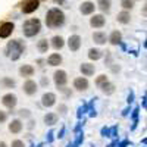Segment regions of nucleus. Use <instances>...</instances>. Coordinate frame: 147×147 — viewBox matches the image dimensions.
Listing matches in <instances>:
<instances>
[{
	"mask_svg": "<svg viewBox=\"0 0 147 147\" xmlns=\"http://www.w3.org/2000/svg\"><path fill=\"white\" fill-rule=\"evenodd\" d=\"M65 24V13L60 9L53 7L46 15V25L49 28H59Z\"/></svg>",
	"mask_w": 147,
	"mask_h": 147,
	"instance_id": "f257e3e1",
	"label": "nucleus"
},
{
	"mask_svg": "<svg viewBox=\"0 0 147 147\" xmlns=\"http://www.w3.org/2000/svg\"><path fill=\"white\" fill-rule=\"evenodd\" d=\"M40 30H41V22L35 18L28 19L22 27V31H24V35L25 37H34L40 32Z\"/></svg>",
	"mask_w": 147,
	"mask_h": 147,
	"instance_id": "f03ea898",
	"label": "nucleus"
},
{
	"mask_svg": "<svg viewBox=\"0 0 147 147\" xmlns=\"http://www.w3.org/2000/svg\"><path fill=\"white\" fill-rule=\"evenodd\" d=\"M24 52V46L19 40H12L9 44H7V55L12 60H16L19 59V56L22 55Z\"/></svg>",
	"mask_w": 147,
	"mask_h": 147,
	"instance_id": "7ed1b4c3",
	"label": "nucleus"
},
{
	"mask_svg": "<svg viewBox=\"0 0 147 147\" xmlns=\"http://www.w3.org/2000/svg\"><path fill=\"white\" fill-rule=\"evenodd\" d=\"M53 80H55V84L57 85V87H63V85L68 82V75H66V72H65V71L59 69V71L55 72Z\"/></svg>",
	"mask_w": 147,
	"mask_h": 147,
	"instance_id": "20e7f679",
	"label": "nucleus"
},
{
	"mask_svg": "<svg viewBox=\"0 0 147 147\" xmlns=\"http://www.w3.org/2000/svg\"><path fill=\"white\" fill-rule=\"evenodd\" d=\"M38 6H40V0H27L22 5V12L24 13H32V12L38 9Z\"/></svg>",
	"mask_w": 147,
	"mask_h": 147,
	"instance_id": "39448f33",
	"label": "nucleus"
},
{
	"mask_svg": "<svg viewBox=\"0 0 147 147\" xmlns=\"http://www.w3.org/2000/svg\"><path fill=\"white\" fill-rule=\"evenodd\" d=\"M2 103L6 107H9V109H13L16 106V103H18V97L15 94H12V93H7V94H5L2 97Z\"/></svg>",
	"mask_w": 147,
	"mask_h": 147,
	"instance_id": "423d86ee",
	"label": "nucleus"
},
{
	"mask_svg": "<svg viewBox=\"0 0 147 147\" xmlns=\"http://www.w3.org/2000/svg\"><path fill=\"white\" fill-rule=\"evenodd\" d=\"M15 25L12 22H5L0 25V38H7V37L13 32Z\"/></svg>",
	"mask_w": 147,
	"mask_h": 147,
	"instance_id": "0eeeda50",
	"label": "nucleus"
},
{
	"mask_svg": "<svg viewBox=\"0 0 147 147\" xmlns=\"http://www.w3.org/2000/svg\"><path fill=\"white\" fill-rule=\"evenodd\" d=\"M68 47L71 52H77L81 47V37L80 35H71L68 40Z\"/></svg>",
	"mask_w": 147,
	"mask_h": 147,
	"instance_id": "6e6552de",
	"label": "nucleus"
},
{
	"mask_svg": "<svg viewBox=\"0 0 147 147\" xmlns=\"http://www.w3.org/2000/svg\"><path fill=\"white\" fill-rule=\"evenodd\" d=\"M41 103L46 107H52L56 103V96L53 93H44L43 97H41Z\"/></svg>",
	"mask_w": 147,
	"mask_h": 147,
	"instance_id": "1a4fd4ad",
	"label": "nucleus"
},
{
	"mask_svg": "<svg viewBox=\"0 0 147 147\" xmlns=\"http://www.w3.org/2000/svg\"><path fill=\"white\" fill-rule=\"evenodd\" d=\"M74 88H77L78 91H85V90L88 88V81H87V78H82V77L75 78V80H74Z\"/></svg>",
	"mask_w": 147,
	"mask_h": 147,
	"instance_id": "9d476101",
	"label": "nucleus"
},
{
	"mask_svg": "<svg viewBox=\"0 0 147 147\" xmlns=\"http://www.w3.org/2000/svg\"><path fill=\"white\" fill-rule=\"evenodd\" d=\"M106 24V19L103 15H94L91 19H90V25L93 28H103Z\"/></svg>",
	"mask_w": 147,
	"mask_h": 147,
	"instance_id": "9b49d317",
	"label": "nucleus"
},
{
	"mask_svg": "<svg viewBox=\"0 0 147 147\" xmlns=\"http://www.w3.org/2000/svg\"><path fill=\"white\" fill-rule=\"evenodd\" d=\"M37 88H38V85H37V82L32 81V80H28V81H25V84H24V91H25L28 96L35 94Z\"/></svg>",
	"mask_w": 147,
	"mask_h": 147,
	"instance_id": "f8f14e48",
	"label": "nucleus"
},
{
	"mask_svg": "<svg viewBox=\"0 0 147 147\" xmlns=\"http://www.w3.org/2000/svg\"><path fill=\"white\" fill-rule=\"evenodd\" d=\"M94 9H96V6H94L93 2H84L81 5V7H80V12L82 15H91L94 12Z\"/></svg>",
	"mask_w": 147,
	"mask_h": 147,
	"instance_id": "ddd939ff",
	"label": "nucleus"
},
{
	"mask_svg": "<svg viewBox=\"0 0 147 147\" xmlns=\"http://www.w3.org/2000/svg\"><path fill=\"white\" fill-rule=\"evenodd\" d=\"M80 69H81V72H82L84 77H91L93 74H94V71H96L94 65H91V63H82V65L80 66Z\"/></svg>",
	"mask_w": 147,
	"mask_h": 147,
	"instance_id": "4468645a",
	"label": "nucleus"
},
{
	"mask_svg": "<svg viewBox=\"0 0 147 147\" xmlns=\"http://www.w3.org/2000/svg\"><path fill=\"white\" fill-rule=\"evenodd\" d=\"M21 129H22V122L19 119H13L9 124V131L12 134H18V132H21Z\"/></svg>",
	"mask_w": 147,
	"mask_h": 147,
	"instance_id": "2eb2a0df",
	"label": "nucleus"
},
{
	"mask_svg": "<svg viewBox=\"0 0 147 147\" xmlns=\"http://www.w3.org/2000/svg\"><path fill=\"white\" fill-rule=\"evenodd\" d=\"M47 63L50 65V66H57V65L62 63V56H60L59 53H53V55L49 56V59H47Z\"/></svg>",
	"mask_w": 147,
	"mask_h": 147,
	"instance_id": "dca6fc26",
	"label": "nucleus"
},
{
	"mask_svg": "<svg viewBox=\"0 0 147 147\" xmlns=\"http://www.w3.org/2000/svg\"><path fill=\"white\" fill-rule=\"evenodd\" d=\"M19 74H21L22 77H25V78L32 77V74H34V68H32L31 65H24V66H21V68H19Z\"/></svg>",
	"mask_w": 147,
	"mask_h": 147,
	"instance_id": "f3484780",
	"label": "nucleus"
},
{
	"mask_svg": "<svg viewBox=\"0 0 147 147\" xmlns=\"http://www.w3.org/2000/svg\"><path fill=\"white\" fill-rule=\"evenodd\" d=\"M93 40H94V43H97V44H105L107 38H106V34H105V32L96 31V32L93 34Z\"/></svg>",
	"mask_w": 147,
	"mask_h": 147,
	"instance_id": "a211bd4d",
	"label": "nucleus"
},
{
	"mask_svg": "<svg viewBox=\"0 0 147 147\" xmlns=\"http://www.w3.org/2000/svg\"><path fill=\"white\" fill-rule=\"evenodd\" d=\"M109 41H110V44H113V46L119 44L122 41V34L119 31H113L112 34H110V37H109Z\"/></svg>",
	"mask_w": 147,
	"mask_h": 147,
	"instance_id": "6ab92c4d",
	"label": "nucleus"
},
{
	"mask_svg": "<svg viewBox=\"0 0 147 147\" xmlns=\"http://www.w3.org/2000/svg\"><path fill=\"white\" fill-rule=\"evenodd\" d=\"M52 46L56 49V50H59V49H62L65 46V40L60 35H55L53 38H52Z\"/></svg>",
	"mask_w": 147,
	"mask_h": 147,
	"instance_id": "aec40b11",
	"label": "nucleus"
},
{
	"mask_svg": "<svg viewBox=\"0 0 147 147\" xmlns=\"http://www.w3.org/2000/svg\"><path fill=\"white\" fill-rule=\"evenodd\" d=\"M110 5H112V0H99L97 2V6H99V9L102 10V12H107L110 10Z\"/></svg>",
	"mask_w": 147,
	"mask_h": 147,
	"instance_id": "412c9836",
	"label": "nucleus"
},
{
	"mask_svg": "<svg viewBox=\"0 0 147 147\" xmlns=\"http://www.w3.org/2000/svg\"><path fill=\"white\" fill-rule=\"evenodd\" d=\"M129 21H131L129 12L124 10V12H121V13H118V22H121V24H128Z\"/></svg>",
	"mask_w": 147,
	"mask_h": 147,
	"instance_id": "4be33fe9",
	"label": "nucleus"
},
{
	"mask_svg": "<svg viewBox=\"0 0 147 147\" xmlns=\"http://www.w3.org/2000/svg\"><path fill=\"white\" fill-rule=\"evenodd\" d=\"M100 88H102V91L103 93H106V94H112L113 91H115V85L112 84V82H105L103 85H100Z\"/></svg>",
	"mask_w": 147,
	"mask_h": 147,
	"instance_id": "5701e85b",
	"label": "nucleus"
},
{
	"mask_svg": "<svg viewBox=\"0 0 147 147\" xmlns=\"http://www.w3.org/2000/svg\"><path fill=\"white\" fill-rule=\"evenodd\" d=\"M44 122L47 125H55L56 122H57V115L56 113H47L44 116Z\"/></svg>",
	"mask_w": 147,
	"mask_h": 147,
	"instance_id": "b1692460",
	"label": "nucleus"
},
{
	"mask_svg": "<svg viewBox=\"0 0 147 147\" xmlns=\"http://www.w3.org/2000/svg\"><path fill=\"white\" fill-rule=\"evenodd\" d=\"M88 57L91 60H99L102 57V52L99 50V49H90L88 50Z\"/></svg>",
	"mask_w": 147,
	"mask_h": 147,
	"instance_id": "393cba45",
	"label": "nucleus"
},
{
	"mask_svg": "<svg viewBox=\"0 0 147 147\" xmlns=\"http://www.w3.org/2000/svg\"><path fill=\"white\" fill-rule=\"evenodd\" d=\"M37 47H38V50H40L41 53H46V52H47V49H49V41H47L46 38H43V40L38 41Z\"/></svg>",
	"mask_w": 147,
	"mask_h": 147,
	"instance_id": "a878e982",
	"label": "nucleus"
},
{
	"mask_svg": "<svg viewBox=\"0 0 147 147\" xmlns=\"http://www.w3.org/2000/svg\"><path fill=\"white\" fill-rule=\"evenodd\" d=\"M121 6L124 7L125 10H127V9H132V7H134V0H122Z\"/></svg>",
	"mask_w": 147,
	"mask_h": 147,
	"instance_id": "bb28decb",
	"label": "nucleus"
},
{
	"mask_svg": "<svg viewBox=\"0 0 147 147\" xmlns=\"http://www.w3.org/2000/svg\"><path fill=\"white\" fill-rule=\"evenodd\" d=\"M109 80H107V77L106 75H100V77H97V80H96V85L97 87H100V85H103L105 82H107Z\"/></svg>",
	"mask_w": 147,
	"mask_h": 147,
	"instance_id": "cd10ccee",
	"label": "nucleus"
},
{
	"mask_svg": "<svg viewBox=\"0 0 147 147\" xmlns=\"http://www.w3.org/2000/svg\"><path fill=\"white\" fill-rule=\"evenodd\" d=\"M2 84L6 85V87H13L15 81H13V80H9V78H3V80H2Z\"/></svg>",
	"mask_w": 147,
	"mask_h": 147,
	"instance_id": "c85d7f7f",
	"label": "nucleus"
},
{
	"mask_svg": "<svg viewBox=\"0 0 147 147\" xmlns=\"http://www.w3.org/2000/svg\"><path fill=\"white\" fill-rule=\"evenodd\" d=\"M10 147H25V146H24V141L15 140V141H12V146H10Z\"/></svg>",
	"mask_w": 147,
	"mask_h": 147,
	"instance_id": "c756f323",
	"label": "nucleus"
},
{
	"mask_svg": "<svg viewBox=\"0 0 147 147\" xmlns=\"http://www.w3.org/2000/svg\"><path fill=\"white\" fill-rule=\"evenodd\" d=\"M6 119H7V113L3 112V110H0V124H3Z\"/></svg>",
	"mask_w": 147,
	"mask_h": 147,
	"instance_id": "7c9ffc66",
	"label": "nucleus"
},
{
	"mask_svg": "<svg viewBox=\"0 0 147 147\" xmlns=\"http://www.w3.org/2000/svg\"><path fill=\"white\" fill-rule=\"evenodd\" d=\"M19 115L28 118V116H30V110H28V109H22V110H19Z\"/></svg>",
	"mask_w": 147,
	"mask_h": 147,
	"instance_id": "2f4dec72",
	"label": "nucleus"
},
{
	"mask_svg": "<svg viewBox=\"0 0 147 147\" xmlns=\"http://www.w3.org/2000/svg\"><path fill=\"white\" fill-rule=\"evenodd\" d=\"M59 110H60V112H62V113H65V110H66V106L60 105V106H59Z\"/></svg>",
	"mask_w": 147,
	"mask_h": 147,
	"instance_id": "473e14b6",
	"label": "nucleus"
},
{
	"mask_svg": "<svg viewBox=\"0 0 147 147\" xmlns=\"http://www.w3.org/2000/svg\"><path fill=\"white\" fill-rule=\"evenodd\" d=\"M0 147H7V146H6L5 141H0Z\"/></svg>",
	"mask_w": 147,
	"mask_h": 147,
	"instance_id": "72a5a7b5",
	"label": "nucleus"
},
{
	"mask_svg": "<svg viewBox=\"0 0 147 147\" xmlns=\"http://www.w3.org/2000/svg\"><path fill=\"white\" fill-rule=\"evenodd\" d=\"M56 2H59V3H62V2H63V0H56Z\"/></svg>",
	"mask_w": 147,
	"mask_h": 147,
	"instance_id": "f704fd0d",
	"label": "nucleus"
}]
</instances>
